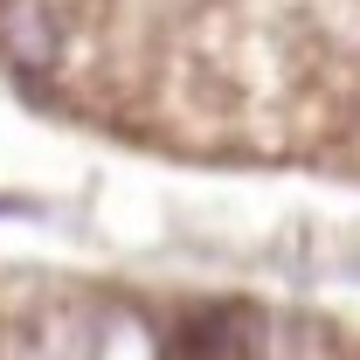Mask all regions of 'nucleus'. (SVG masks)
Returning <instances> with one entry per match:
<instances>
[{
  "label": "nucleus",
  "instance_id": "1",
  "mask_svg": "<svg viewBox=\"0 0 360 360\" xmlns=\"http://www.w3.org/2000/svg\"><path fill=\"white\" fill-rule=\"evenodd\" d=\"M0 42H7V56H14L21 70H42L49 56H56V28H49L28 0H21V7L7 0V7H0Z\"/></svg>",
  "mask_w": 360,
  "mask_h": 360
}]
</instances>
